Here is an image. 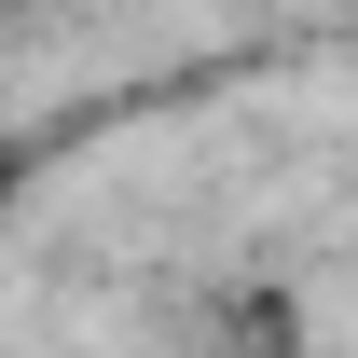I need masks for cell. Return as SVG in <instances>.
Returning <instances> with one entry per match:
<instances>
[{
	"label": "cell",
	"instance_id": "obj_1",
	"mask_svg": "<svg viewBox=\"0 0 358 358\" xmlns=\"http://www.w3.org/2000/svg\"><path fill=\"white\" fill-rule=\"evenodd\" d=\"M28 193H42V138L0 124V234H14V207H28Z\"/></svg>",
	"mask_w": 358,
	"mask_h": 358
}]
</instances>
